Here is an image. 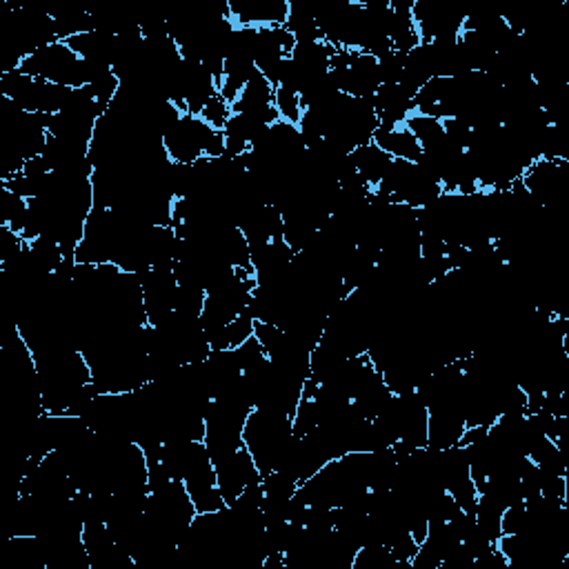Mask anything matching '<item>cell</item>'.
I'll return each instance as SVG.
<instances>
[{
	"instance_id": "6da1fadb",
	"label": "cell",
	"mask_w": 569,
	"mask_h": 569,
	"mask_svg": "<svg viewBox=\"0 0 569 569\" xmlns=\"http://www.w3.org/2000/svg\"><path fill=\"white\" fill-rule=\"evenodd\" d=\"M372 143L385 149L392 158H401V161L418 163V158L423 156L421 143L416 141V136L409 132L405 123L396 127H378Z\"/></svg>"
},
{
	"instance_id": "7a4b0ae2",
	"label": "cell",
	"mask_w": 569,
	"mask_h": 569,
	"mask_svg": "<svg viewBox=\"0 0 569 569\" xmlns=\"http://www.w3.org/2000/svg\"><path fill=\"white\" fill-rule=\"evenodd\" d=\"M349 161H352L358 176L363 178V183L374 189L385 178L387 169H389V165H392L394 158L389 156L385 149L378 147L376 143H367L363 147L354 149V152L349 154Z\"/></svg>"
},
{
	"instance_id": "3957f363",
	"label": "cell",
	"mask_w": 569,
	"mask_h": 569,
	"mask_svg": "<svg viewBox=\"0 0 569 569\" xmlns=\"http://www.w3.org/2000/svg\"><path fill=\"white\" fill-rule=\"evenodd\" d=\"M198 116H201L209 127H214V129H218V132H223L227 121H229V116H232V107H229L221 96H216L214 101L209 103Z\"/></svg>"
}]
</instances>
